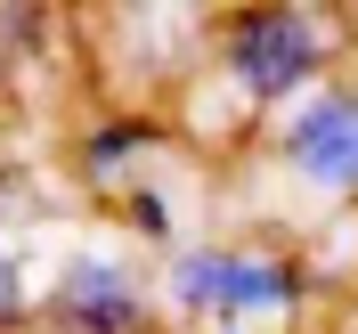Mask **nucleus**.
Wrapping results in <instances>:
<instances>
[{"label": "nucleus", "instance_id": "f257e3e1", "mask_svg": "<svg viewBox=\"0 0 358 334\" xmlns=\"http://www.w3.org/2000/svg\"><path fill=\"white\" fill-rule=\"evenodd\" d=\"M155 302L196 326H268L317 302V269L285 245H179L163 253Z\"/></svg>", "mask_w": 358, "mask_h": 334}, {"label": "nucleus", "instance_id": "f03ea898", "mask_svg": "<svg viewBox=\"0 0 358 334\" xmlns=\"http://www.w3.org/2000/svg\"><path fill=\"white\" fill-rule=\"evenodd\" d=\"M334 17H317V8H293V0H268V8H236L220 25V74L228 90L261 114H285L301 90H317L334 74Z\"/></svg>", "mask_w": 358, "mask_h": 334}, {"label": "nucleus", "instance_id": "7ed1b4c3", "mask_svg": "<svg viewBox=\"0 0 358 334\" xmlns=\"http://www.w3.org/2000/svg\"><path fill=\"white\" fill-rule=\"evenodd\" d=\"M268 163L310 204H358V74H326L268 123Z\"/></svg>", "mask_w": 358, "mask_h": 334}, {"label": "nucleus", "instance_id": "20e7f679", "mask_svg": "<svg viewBox=\"0 0 358 334\" xmlns=\"http://www.w3.org/2000/svg\"><path fill=\"white\" fill-rule=\"evenodd\" d=\"M41 326L49 334H147L155 326V286L114 245H82L41 286Z\"/></svg>", "mask_w": 358, "mask_h": 334}, {"label": "nucleus", "instance_id": "39448f33", "mask_svg": "<svg viewBox=\"0 0 358 334\" xmlns=\"http://www.w3.org/2000/svg\"><path fill=\"white\" fill-rule=\"evenodd\" d=\"M163 147V123L155 114H106V123H90L82 131V147H73V172L90 179V188H131V172H138V155H155Z\"/></svg>", "mask_w": 358, "mask_h": 334}, {"label": "nucleus", "instance_id": "423d86ee", "mask_svg": "<svg viewBox=\"0 0 358 334\" xmlns=\"http://www.w3.org/2000/svg\"><path fill=\"white\" fill-rule=\"evenodd\" d=\"M122 228H131L138 245H163V253H179L171 196H163V188H147V179H131V188H122Z\"/></svg>", "mask_w": 358, "mask_h": 334}, {"label": "nucleus", "instance_id": "0eeeda50", "mask_svg": "<svg viewBox=\"0 0 358 334\" xmlns=\"http://www.w3.org/2000/svg\"><path fill=\"white\" fill-rule=\"evenodd\" d=\"M41 318V293H33V277H24V261L8 245H0V334H24Z\"/></svg>", "mask_w": 358, "mask_h": 334}, {"label": "nucleus", "instance_id": "6e6552de", "mask_svg": "<svg viewBox=\"0 0 358 334\" xmlns=\"http://www.w3.org/2000/svg\"><path fill=\"white\" fill-rule=\"evenodd\" d=\"M212 334H261V326H212Z\"/></svg>", "mask_w": 358, "mask_h": 334}, {"label": "nucleus", "instance_id": "1a4fd4ad", "mask_svg": "<svg viewBox=\"0 0 358 334\" xmlns=\"http://www.w3.org/2000/svg\"><path fill=\"white\" fill-rule=\"evenodd\" d=\"M147 334H171V326H147Z\"/></svg>", "mask_w": 358, "mask_h": 334}]
</instances>
